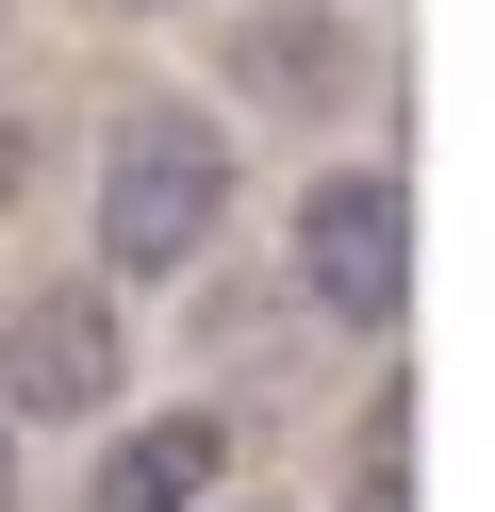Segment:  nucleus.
I'll list each match as a JSON object with an SVG mask.
<instances>
[{"mask_svg":"<svg viewBox=\"0 0 495 512\" xmlns=\"http://www.w3.org/2000/svg\"><path fill=\"white\" fill-rule=\"evenodd\" d=\"M215 248H231V133L198 100H116V133H99V265L182 281Z\"/></svg>","mask_w":495,"mask_h":512,"instance_id":"nucleus-1","label":"nucleus"},{"mask_svg":"<svg viewBox=\"0 0 495 512\" xmlns=\"http://www.w3.org/2000/svg\"><path fill=\"white\" fill-rule=\"evenodd\" d=\"M297 298L330 331H396L413 314V182L396 166H330L297 199Z\"/></svg>","mask_w":495,"mask_h":512,"instance_id":"nucleus-2","label":"nucleus"},{"mask_svg":"<svg viewBox=\"0 0 495 512\" xmlns=\"http://www.w3.org/2000/svg\"><path fill=\"white\" fill-rule=\"evenodd\" d=\"M116 281H33L17 314H0V413H116Z\"/></svg>","mask_w":495,"mask_h":512,"instance_id":"nucleus-3","label":"nucleus"},{"mask_svg":"<svg viewBox=\"0 0 495 512\" xmlns=\"http://www.w3.org/2000/svg\"><path fill=\"white\" fill-rule=\"evenodd\" d=\"M215 479H231V413L182 397V413H132V430L83 463V512H198Z\"/></svg>","mask_w":495,"mask_h":512,"instance_id":"nucleus-4","label":"nucleus"},{"mask_svg":"<svg viewBox=\"0 0 495 512\" xmlns=\"http://www.w3.org/2000/svg\"><path fill=\"white\" fill-rule=\"evenodd\" d=\"M231 83H248V100H281V116H314L330 83V17H248V34H231Z\"/></svg>","mask_w":495,"mask_h":512,"instance_id":"nucleus-5","label":"nucleus"},{"mask_svg":"<svg viewBox=\"0 0 495 512\" xmlns=\"http://www.w3.org/2000/svg\"><path fill=\"white\" fill-rule=\"evenodd\" d=\"M347 512H413V397H380V430H363V479Z\"/></svg>","mask_w":495,"mask_h":512,"instance_id":"nucleus-6","label":"nucleus"},{"mask_svg":"<svg viewBox=\"0 0 495 512\" xmlns=\"http://www.w3.org/2000/svg\"><path fill=\"white\" fill-rule=\"evenodd\" d=\"M17 199H33V116L0 100V215H17Z\"/></svg>","mask_w":495,"mask_h":512,"instance_id":"nucleus-7","label":"nucleus"},{"mask_svg":"<svg viewBox=\"0 0 495 512\" xmlns=\"http://www.w3.org/2000/svg\"><path fill=\"white\" fill-rule=\"evenodd\" d=\"M0 512H33V496H17V413H0Z\"/></svg>","mask_w":495,"mask_h":512,"instance_id":"nucleus-8","label":"nucleus"},{"mask_svg":"<svg viewBox=\"0 0 495 512\" xmlns=\"http://www.w3.org/2000/svg\"><path fill=\"white\" fill-rule=\"evenodd\" d=\"M99 17H165V0H99Z\"/></svg>","mask_w":495,"mask_h":512,"instance_id":"nucleus-9","label":"nucleus"},{"mask_svg":"<svg viewBox=\"0 0 495 512\" xmlns=\"http://www.w3.org/2000/svg\"><path fill=\"white\" fill-rule=\"evenodd\" d=\"M198 512H215V496H198Z\"/></svg>","mask_w":495,"mask_h":512,"instance_id":"nucleus-10","label":"nucleus"}]
</instances>
